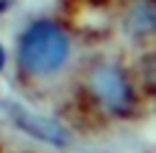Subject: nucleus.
I'll return each instance as SVG.
<instances>
[{"label":"nucleus","mask_w":156,"mask_h":153,"mask_svg":"<svg viewBox=\"0 0 156 153\" xmlns=\"http://www.w3.org/2000/svg\"><path fill=\"white\" fill-rule=\"evenodd\" d=\"M133 23H136V25H131L133 31H151V25H154V10H151L148 3L133 5Z\"/></svg>","instance_id":"obj_4"},{"label":"nucleus","mask_w":156,"mask_h":153,"mask_svg":"<svg viewBox=\"0 0 156 153\" xmlns=\"http://www.w3.org/2000/svg\"><path fill=\"white\" fill-rule=\"evenodd\" d=\"M18 125L23 127V130L34 133V135L49 140V143H56V145H64L67 143V135H64V130L56 123H51V120H41L36 117V115H26V112H18Z\"/></svg>","instance_id":"obj_3"},{"label":"nucleus","mask_w":156,"mask_h":153,"mask_svg":"<svg viewBox=\"0 0 156 153\" xmlns=\"http://www.w3.org/2000/svg\"><path fill=\"white\" fill-rule=\"evenodd\" d=\"M92 92L100 97L110 110H123L131 105V84L115 66H100L95 69L92 79H90Z\"/></svg>","instance_id":"obj_2"},{"label":"nucleus","mask_w":156,"mask_h":153,"mask_svg":"<svg viewBox=\"0 0 156 153\" xmlns=\"http://www.w3.org/2000/svg\"><path fill=\"white\" fill-rule=\"evenodd\" d=\"M3 64H5V51H3V46H0V69H3Z\"/></svg>","instance_id":"obj_5"},{"label":"nucleus","mask_w":156,"mask_h":153,"mask_svg":"<svg viewBox=\"0 0 156 153\" xmlns=\"http://www.w3.org/2000/svg\"><path fill=\"white\" fill-rule=\"evenodd\" d=\"M69 38L67 33L51 21L34 23L21 38L18 59L21 66L31 74H51L67 61Z\"/></svg>","instance_id":"obj_1"}]
</instances>
